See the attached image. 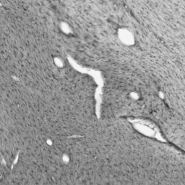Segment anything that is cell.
Wrapping results in <instances>:
<instances>
[{"mask_svg": "<svg viewBox=\"0 0 185 185\" xmlns=\"http://www.w3.org/2000/svg\"><path fill=\"white\" fill-rule=\"evenodd\" d=\"M54 63L56 65V67L58 68H62L65 66V62L62 58L59 57H56L54 58Z\"/></svg>", "mask_w": 185, "mask_h": 185, "instance_id": "2", "label": "cell"}, {"mask_svg": "<svg viewBox=\"0 0 185 185\" xmlns=\"http://www.w3.org/2000/svg\"><path fill=\"white\" fill-rule=\"evenodd\" d=\"M61 161L65 165H68L71 161V157L68 153H63L61 156Z\"/></svg>", "mask_w": 185, "mask_h": 185, "instance_id": "1", "label": "cell"}, {"mask_svg": "<svg viewBox=\"0 0 185 185\" xmlns=\"http://www.w3.org/2000/svg\"><path fill=\"white\" fill-rule=\"evenodd\" d=\"M46 145H49V146H52L53 144H54V140H53L52 139L49 138L46 140Z\"/></svg>", "mask_w": 185, "mask_h": 185, "instance_id": "4", "label": "cell"}, {"mask_svg": "<svg viewBox=\"0 0 185 185\" xmlns=\"http://www.w3.org/2000/svg\"><path fill=\"white\" fill-rule=\"evenodd\" d=\"M60 28L62 31V32L65 33L66 34L71 33L72 32V29L70 28V27H69V25H68L67 23H62L60 25Z\"/></svg>", "mask_w": 185, "mask_h": 185, "instance_id": "3", "label": "cell"}]
</instances>
